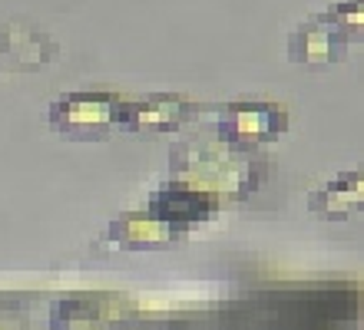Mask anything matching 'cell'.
Wrapping results in <instances>:
<instances>
[{"label": "cell", "instance_id": "obj_1", "mask_svg": "<svg viewBox=\"0 0 364 330\" xmlns=\"http://www.w3.org/2000/svg\"><path fill=\"white\" fill-rule=\"evenodd\" d=\"M123 109L126 106L116 96L73 93L53 103L50 123L63 132H77V136H106L113 126L123 123Z\"/></svg>", "mask_w": 364, "mask_h": 330}, {"label": "cell", "instance_id": "obj_2", "mask_svg": "<svg viewBox=\"0 0 364 330\" xmlns=\"http://www.w3.org/2000/svg\"><path fill=\"white\" fill-rule=\"evenodd\" d=\"M189 103L179 99V96H153V99H143V103H133L123 109V126L139 132H166L176 129V126L189 116Z\"/></svg>", "mask_w": 364, "mask_h": 330}, {"label": "cell", "instance_id": "obj_3", "mask_svg": "<svg viewBox=\"0 0 364 330\" xmlns=\"http://www.w3.org/2000/svg\"><path fill=\"white\" fill-rule=\"evenodd\" d=\"M341 30L331 20H311L305 27H298L291 37V57L305 60V63H328V60L341 57Z\"/></svg>", "mask_w": 364, "mask_h": 330}, {"label": "cell", "instance_id": "obj_4", "mask_svg": "<svg viewBox=\"0 0 364 330\" xmlns=\"http://www.w3.org/2000/svg\"><path fill=\"white\" fill-rule=\"evenodd\" d=\"M229 126L239 139H262L285 126V113L278 106H232L225 113V129Z\"/></svg>", "mask_w": 364, "mask_h": 330}, {"label": "cell", "instance_id": "obj_5", "mask_svg": "<svg viewBox=\"0 0 364 330\" xmlns=\"http://www.w3.org/2000/svg\"><path fill=\"white\" fill-rule=\"evenodd\" d=\"M212 208L209 195H202L199 189H166L163 195L156 198V211H159V221H169V218H205V211Z\"/></svg>", "mask_w": 364, "mask_h": 330}, {"label": "cell", "instance_id": "obj_6", "mask_svg": "<svg viewBox=\"0 0 364 330\" xmlns=\"http://www.w3.org/2000/svg\"><path fill=\"white\" fill-rule=\"evenodd\" d=\"M358 205H361V179H358L355 172H348V175H341L338 182L325 185L321 195L315 198V208H321V211L331 218L348 215V211H355Z\"/></svg>", "mask_w": 364, "mask_h": 330}]
</instances>
